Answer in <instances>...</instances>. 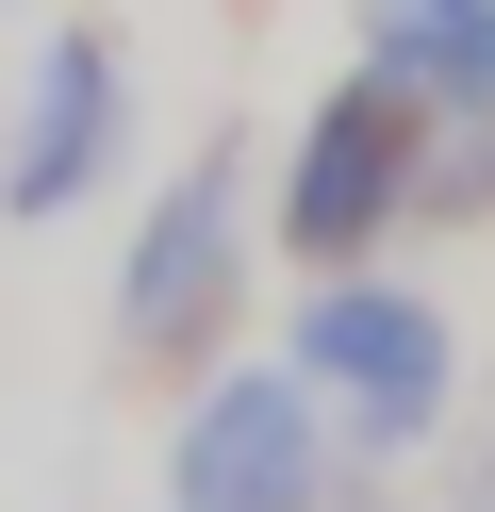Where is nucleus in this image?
<instances>
[{
	"label": "nucleus",
	"mask_w": 495,
	"mask_h": 512,
	"mask_svg": "<svg viewBox=\"0 0 495 512\" xmlns=\"http://www.w3.org/2000/svg\"><path fill=\"white\" fill-rule=\"evenodd\" d=\"M248 232H264L248 133H198L182 166L149 182L132 248H116V364L132 380H215L231 347H248V265H264Z\"/></svg>",
	"instance_id": "nucleus-1"
},
{
	"label": "nucleus",
	"mask_w": 495,
	"mask_h": 512,
	"mask_svg": "<svg viewBox=\"0 0 495 512\" xmlns=\"http://www.w3.org/2000/svg\"><path fill=\"white\" fill-rule=\"evenodd\" d=\"M429 479H446V512H495V430H446V446H429Z\"/></svg>",
	"instance_id": "nucleus-7"
},
{
	"label": "nucleus",
	"mask_w": 495,
	"mask_h": 512,
	"mask_svg": "<svg viewBox=\"0 0 495 512\" xmlns=\"http://www.w3.org/2000/svg\"><path fill=\"white\" fill-rule=\"evenodd\" d=\"M330 512H380V463H363V479H347V496H330Z\"/></svg>",
	"instance_id": "nucleus-8"
},
{
	"label": "nucleus",
	"mask_w": 495,
	"mask_h": 512,
	"mask_svg": "<svg viewBox=\"0 0 495 512\" xmlns=\"http://www.w3.org/2000/svg\"><path fill=\"white\" fill-rule=\"evenodd\" d=\"M363 479V446L330 430V397L281 364V347H231L215 380H182V413H165V512H330Z\"/></svg>",
	"instance_id": "nucleus-4"
},
{
	"label": "nucleus",
	"mask_w": 495,
	"mask_h": 512,
	"mask_svg": "<svg viewBox=\"0 0 495 512\" xmlns=\"http://www.w3.org/2000/svg\"><path fill=\"white\" fill-rule=\"evenodd\" d=\"M413 182H429V100L380 83V67H347L297 116L281 182H264V248H281L297 281H347V265H380V248L413 232Z\"/></svg>",
	"instance_id": "nucleus-3"
},
{
	"label": "nucleus",
	"mask_w": 495,
	"mask_h": 512,
	"mask_svg": "<svg viewBox=\"0 0 495 512\" xmlns=\"http://www.w3.org/2000/svg\"><path fill=\"white\" fill-rule=\"evenodd\" d=\"M281 364L330 397V430L363 446V463H429V446L462 430V314L429 298V281H380V265H347V281H297V331H281Z\"/></svg>",
	"instance_id": "nucleus-2"
},
{
	"label": "nucleus",
	"mask_w": 495,
	"mask_h": 512,
	"mask_svg": "<svg viewBox=\"0 0 495 512\" xmlns=\"http://www.w3.org/2000/svg\"><path fill=\"white\" fill-rule=\"evenodd\" d=\"M116 133H132V34L116 17H50L17 67V133H0V215L50 232L116 182Z\"/></svg>",
	"instance_id": "nucleus-5"
},
{
	"label": "nucleus",
	"mask_w": 495,
	"mask_h": 512,
	"mask_svg": "<svg viewBox=\"0 0 495 512\" xmlns=\"http://www.w3.org/2000/svg\"><path fill=\"white\" fill-rule=\"evenodd\" d=\"M413 232H495V100L429 116V182H413Z\"/></svg>",
	"instance_id": "nucleus-6"
}]
</instances>
